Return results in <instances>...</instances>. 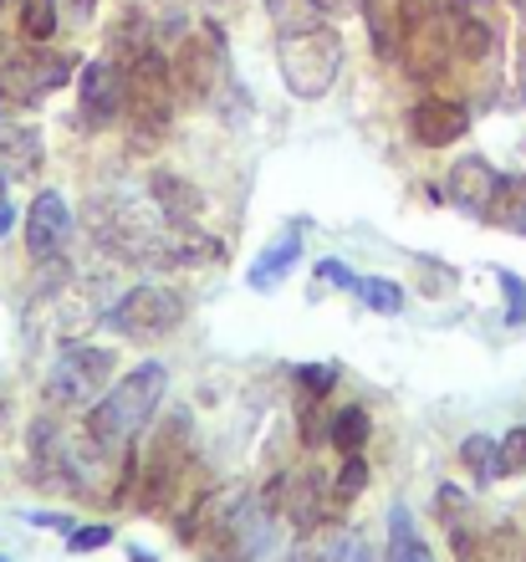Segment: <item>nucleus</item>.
I'll return each mask as SVG.
<instances>
[{"label":"nucleus","instance_id":"nucleus-1","mask_svg":"<svg viewBox=\"0 0 526 562\" xmlns=\"http://www.w3.org/2000/svg\"><path fill=\"white\" fill-rule=\"evenodd\" d=\"M164 389H169V369H164V363H138L133 373H123L117 389H108L103 400L92 404L88 440L98 445V450H108V456H117V450L154 419Z\"/></svg>","mask_w":526,"mask_h":562},{"label":"nucleus","instance_id":"nucleus-2","mask_svg":"<svg viewBox=\"0 0 526 562\" xmlns=\"http://www.w3.org/2000/svg\"><path fill=\"white\" fill-rule=\"evenodd\" d=\"M277 67H281V82L292 98L312 103L322 92L337 82L343 72V36L333 26H302V31H281L277 36Z\"/></svg>","mask_w":526,"mask_h":562},{"label":"nucleus","instance_id":"nucleus-3","mask_svg":"<svg viewBox=\"0 0 526 562\" xmlns=\"http://www.w3.org/2000/svg\"><path fill=\"white\" fill-rule=\"evenodd\" d=\"M179 323H184V296L159 286V281H144V286L123 292L113 302V312H108V327H117L123 338H138V342L164 338Z\"/></svg>","mask_w":526,"mask_h":562},{"label":"nucleus","instance_id":"nucleus-4","mask_svg":"<svg viewBox=\"0 0 526 562\" xmlns=\"http://www.w3.org/2000/svg\"><path fill=\"white\" fill-rule=\"evenodd\" d=\"M113 379V348H92V342H72L67 353L52 363V379H46V400L61 404V409H82L108 389Z\"/></svg>","mask_w":526,"mask_h":562},{"label":"nucleus","instance_id":"nucleus-5","mask_svg":"<svg viewBox=\"0 0 526 562\" xmlns=\"http://www.w3.org/2000/svg\"><path fill=\"white\" fill-rule=\"evenodd\" d=\"M169 77H175L179 98H194V103H205L215 88H225L231 67H225V36H220V26L205 21L194 36H184V46L169 61Z\"/></svg>","mask_w":526,"mask_h":562},{"label":"nucleus","instance_id":"nucleus-6","mask_svg":"<svg viewBox=\"0 0 526 562\" xmlns=\"http://www.w3.org/2000/svg\"><path fill=\"white\" fill-rule=\"evenodd\" d=\"M72 77V57L57 52H11L0 61V113L5 108H31L36 98L57 92Z\"/></svg>","mask_w":526,"mask_h":562},{"label":"nucleus","instance_id":"nucleus-7","mask_svg":"<svg viewBox=\"0 0 526 562\" xmlns=\"http://www.w3.org/2000/svg\"><path fill=\"white\" fill-rule=\"evenodd\" d=\"M184 460H190V415L179 409L169 425L159 429V440H154V450H148L144 460V506L154 512V506L169 496V486H175V475L184 471Z\"/></svg>","mask_w":526,"mask_h":562},{"label":"nucleus","instance_id":"nucleus-8","mask_svg":"<svg viewBox=\"0 0 526 562\" xmlns=\"http://www.w3.org/2000/svg\"><path fill=\"white\" fill-rule=\"evenodd\" d=\"M67 236H72V210H67V200L57 190H42L26 210V251L36 261H57Z\"/></svg>","mask_w":526,"mask_h":562},{"label":"nucleus","instance_id":"nucleus-9","mask_svg":"<svg viewBox=\"0 0 526 562\" xmlns=\"http://www.w3.org/2000/svg\"><path fill=\"white\" fill-rule=\"evenodd\" d=\"M82 119L88 123H113L123 108H128V72L117 61L98 57L82 67Z\"/></svg>","mask_w":526,"mask_h":562},{"label":"nucleus","instance_id":"nucleus-10","mask_svg":"<svg viewBox=\"0 0 526 562\" xmlns=\"http://www.w3.org/2000/svg\"><path fill=\"white\" fill-rule=\"evenodd\" d=\"M470 128V108L455 98H419L410 108V138L419 148H445L455 138H466Z\"/></svg>","mask_w":526,"mask_h":562},{"label":"nucleus","instance_id":"nucleus-11","mask_svg":"<svg viewBox=\"0 0 526 562\" xmlns=\"http://www.w3.org/2000/svg\"><path fill=\"white\" fill-rule=\"evenodd\" d=\"M496 164L481 159V154H466V159L450 164V175H445V200H450L455 210H466V215H475L481 221L485 200L496 194Z\"/></svg>","mask_w":526,"mask_h":562},{"label":"nucleus","instance_id":"nucleus-12","mask_svg":"<svg viewBox=\"0 0 526 562\" xmlns=\"http://www.w3.org/2000/svg\"><path fill=\"white\" fill-rule=\"evenodd\" d=\"M148 200H154V210L164 215V225H175V231H194L200 210H205L200 184H190L184 175H169V169H159V175L148 179Z\"/></svg>","mask_w":526,"mask_h":562},{"label":"nucleus","instance_id":"nucleus-13","mask_svg":"<svg viewBox=\"0 0 526 562\" xmlns=\"http://www.w3.org/2000/svg\"><path fill=\"white\" fill-rule=\"evenodd\" d=\"M296 256H302V225H287V231L256 256V267L246 271V286L250 292H271L277 281H287V271L296 267Z\"/></svg>","mask_w":526,"mask_h":562},{"label":"nucleus","instance_id":"nucleus-14","mask_svg":"<svg viewBox=\"0 0 526 562\" xmlns=\"http://www.w3.org/2000/svg\"><path fill=\"white\" fill-rule=\"evenodd\" d=\"M481 221L496 225V231H516V236H526V175H501L496 179V194L485 200Z\"/></svg>","mask_w":526,"mask_h":562},{"label":"nucleus","instance_id":"nucleus-15","mask_svg":"<svg viewBox=\"0 0 526 562\" xmlns=\"http://www.w3.org/2000/svg\"><path fill=\"white\" fill-rule=\"evenodd\" d=\"M352 542H358V537H352L343 521H317L292 548V562H348Z\"/></svg>","mask_w":526,"mask_h":562},{"label":"nucleus","instance_id":"nucleus-16","mask_svg":"<svg viewBox=\"0 0 526 562\" xmlns=\"http://www.w3.org/2000/svg\"><path fill=\"white\" fill-rule=\"evenodd\" d=\"M36 169H42V134H36V128L0 123V175L31 179Z\"/></svg>","mask_w":526,"mask_h":562},{"label":"nucleus","instance_id":"nucleus-17","mask_svg":"<svg viewBox=\"0 0 526 562\" xmlns=\"http://www.w3.org/2000/svg\"><path fill=\"white\" fill-rule=\"evenodd\" d=\"M281 496H287V512H292L302 527H317V521H322V502L333 496V486H327V475H322V471L302 465L292 486H281Z\"/></svg>","mask_w":526,"mask_h":562},{"label":"nucleus","instance_id":"nucleus-18","mask_svg":"<svg viewBox=\"0 0 526 562\" xmlns=\"http://www.w3.org/2000/svg\"><path fill=\"white\" fill-rule=\"evenodd\" d=\"M475 506H470V496L460 486H439L435 491V517L439 527L455 537V552H470L475 548V517H470Z\"/></svg>","mask_w":526,"mask_h":562},{"label":"nucleus","instance_id":"nucleus-19","mask_svg":"<svg viewBox=\"0 0 526 562\" xmlns=\"http://www.w3.org/2000/svg\"><path fill=\"white\" fill-rule=\"evenodd\" d=\"M383 562H435V552L424 548L419 527H414L410 506H394V512H389V558Z\"/></svg>","mask_w":526,"mask_h":562},{"label":"nucleus","instance_id":"nucleus-20","mask_svg":"<svg viewBox=\"0 0 526 562\" xmlns=\"http://www.w3.org/2000/svg\"><path fill=\"white\" fill-rule=\"evenodd\" d=\"M327 440L343 450V456H358L368 440V409L363 404H348V409H337L333 425H327Z\"/></svg>","mask_w":526,"mask_h":562},{"label":"nucleus","instance_id":"nucleus-21","mask_svg":"<svg viewBox=\"0 0 526 562\" xmlns=\"http://www.w3.org/2000/svg\"><path fill=\"white\" fill-rule=\"evenodd\" d=\"M21 31L31 42H52L57 36V0H21Z\"/></svg>","mask_w":526,"mask_h":562},{"label":"nucleus","instance_id":"nucleus-22","mask_svg":"<svg viewBox=\"0 0 526 562\" xmlns=\"http://www.w3.org/2000/svg\"><path fill=\"white\" fill-rule=\"evenodd\" d=\"M352 292H358V302H363V307L383 312V317H394V312H404V292H399L394 281H383V277H368V281H358Z\"/></svg>","mask_w":526,"mask_h":562},{"label":"nucleus","instance_id":"nucleus-23","mask_svg":"<svg viewBox=\"0 0 526 562\" xmlns=\"http://www.w3.org/2000/svg\"><path fill=\"white\" fill-rule=\"evenodd\" d=\"M368 486V460L363 456H348L337 465V481H333V506H352L358 491Z\"/></svg>","mask_w":526,"mask_h":562},{"label":"nucleus","instance_id":"nucleus-24","mask_svg":"<svg viewBox=\"0 0 526 562\" xmlns=\"http://www.w3.org/2000/svg\"><path fill=\"white\" fill-rule=\"evenodd\" d=\"M271 5V15H277V36L281 31H302V26H317L322 11L317 5H307V0H266Z\"/></svg>","mask_w":526,"mask_h":562},{"label":"nucleus","instance_id":"nucleus-25","mask_svg":"<svg viewBox=\"0 0 526 562\" xmlns=\"http://www.w3.org/2000/svg\"><path fill=\"white\" fill-rule=\"evenodd\" d=\"M460 460L475 471V481H496V445L485 440V435H470V440L460 445Z\"/></svg>","mask_w":526,"mask_h":562},{"label":"nucleus","instance_id":"nucleus-26","mask_svg":"<svg viewBox=\"0 0 526 562\" xmlns=\"http://www.w3.org/2000/svg\"><path fill=\"white\" fill-rule=\"evenodd\" d=\"M522 471H526V425H516L496 445V475H522Z\"/></svg>","mask_w":526,"mask_h":562},{"label":"nucleus","instance_id":"nucleus-27","mask_svg":"<svg viewBox=\"0 0 526 562\" xmlns=\"http://www.w3.org/2000/svg\"><path fill=\"white\" fill-rule=\"evenodd\" d=\"M363 15H368V31H373V52L394 57V21L383 11V0H363Z\"/></svg>","mask_w":526,"mask_h":562},{"label":"nucleus","instance_id":"nucleus-28","mask_svg":"<svg viewBox=\"0 0 526 562\" xmlns=\"http://www.w3.org/2000/svg\"><path fill=\"white\" fill-rule=\"evenodd\" d=\"M296 384H302V394H327V389L337 384V363H302L296 369Z\"/></svg>","mask_w":526,"mask_h":562},{"label":"nucleus","instance_id":"nucleus-29","mask_svg":"<svg viewBox=\"0 0 526 562\" xmlns=\"http://www.w3.org/2000/svg\"><path fill=\"white\" fill-rule=\"evenodd\" d=\"M501 292H506V323L522 327L526 323V281L512 277V271H501Z\"/></svg>","mask_w":526,"mask_h":562},{"label":"nucleus","instance_id":"nucleus-30","mask_svg":"<svg viewBox=\"0 0 526 562\" xmlns=\"http://www.w3.org/2000/svg\"><path fill=\"white\" fill-rule=\"evenodd\" d=\"M108 542H113L108 527H72V532H67V548L72 552H98V548H108Z\"/></svg>","mask_w":526,"mask_h":562},{"label":"nucleus","instance_id":"nucleus-31","mask_svg":"<svg viewBox=\"0 0 526 562\" xmlns=\"http://www.w3.org/2000/svg\"><path fill=\"white\" fill-rule=\"evenodd\" d=\"M317 281H327V286H358V277H352L337 256H327V261H317Z\"/></svg>","mask_w":526,"mask_h":562},{"label":"nucleus","instance_id":"nucleus-32","mask_svg":"<svg viewBox=\"0 0 526 562\" xmlns=\"http://www.w3.org/2000/svg\"><path fill=\"white\" fill-rule=\"evenodd\" d=\"M67 11H72L77 21H92V11H98V0H67Z\"/></svg>","mask_w":526,"mask_h":562},{"label":"nucleus","instance_id":"nucleus-33","mask_svg":"<svg viewBox=\"0 0 526 562\" xmlns=\"http://www.w3.org/2000/svg\"><path fill=\"white\" fill-rule=\"evenodd\" d=\"M307 5H317L322 15H337V11H348L352 0H307Z\"/></svg>","mask_w":526,"mask_h":562},{"label":"nucleus","instance_id":"nucleus-34","mask_svg":"<svg viewBox=\"0 0 526 562\" xmlns=\"http://www.w3.org/2000/svg\"><path fill=\"white\" fill-rule=\"evenodd\" d=\"M348 562H379V552L368 548V542H352V552H348Z\"/></svg>","mask_w":526,"mask_h":562},{"label":"nucleus","instance_id":"nucleus-35","mask_svg":"<svg viewBox=\"0 0 526 562\" xmlns=\"http://www.w3.org/2000/svg\"><path fill=\"white\" fill-rule=\"evenodd\" d=\"M15 225V210L11 205H0V240H5V231Z\"/></svg>","mask_w":526,"mask_h":562},{"label":"nucleus","instance_id":"nucleus-36","mask_svg":"<svg viewBox=\"0 0 526 562\" xmlns=\"http://www.w3.org/2000/svg\"><path fill=\"white\" fill-rule=\"evenodd\" d=\"M512 5H516V15H526V0H512Z\"/></svg>","mask_w":526,"mask_h":562},{"label":"nucleus","instance_id":"nucleus-37","mask_svg":"<svg viewBox=\"0 0 526 562\" xmlns=\"http://www.w3.org/2000/svg\"><path fill=\"white\" fill-rule=\"evenodd\" d=\"M0 205H5V175H0Z\"/></svg>","mask_w":526,"mask_h":562},{"label":"nucleus","instance_id":"nucleus-38","mask_svg":"<svg viewBox=\"0 0 526 562\" xmlns=\"http://www.w3.org/2000/svg\"><path fill=\"white\" fill-rule=\"evenodd\" d=\"M0 425H5V404H0Z\"/></svg>","mask_w":526,"mask_h":562}]
</instances>
